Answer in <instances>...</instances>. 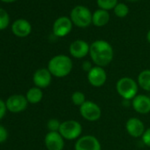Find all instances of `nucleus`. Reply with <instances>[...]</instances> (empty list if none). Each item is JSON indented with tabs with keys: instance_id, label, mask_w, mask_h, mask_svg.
I'll return each instance as SVG.
<instances>
[{
	"instance_id": "1",
	"label": "nucleus",
	"mask_w": 150,
	"mask_h": 150,
	"mask_svg": "<svg viewBox=\"0 0 150 150\" xmlns=\"http://www.w3.org/2000/svg\"><path fill=\"white\" fill-rule=\"evenodd\" d=\"M89 55L92 62L100 67L109 65L114 57L112 46L104 40H96L90 45Z\"/></svg>"
},
{
	"instance_id": "2",
	"label": "nucleus",
	"mask_w": 150,
	"mask_h": 150,
	"mask_svg": "<svg viewBox=\"0 0 150 150\" xmlns=\"http://www.w3.org/2000/svg\"><path fill=\"white\" fill-rule=\"evenodd\" d=\"M72 61L66 55H57L48 63V70L51 75L57 78L66 77L72 70Z\"/></svg>"
},
{
	"instance_id": "3",
	"label": "nucleus",
	"mask_w": 150,
	"mask_h": 150,
	"mask_svg": "<svg viewBox=\"0 0 150 150\" xmlns=\"http://www.w3.org/2000/svg\"><path fill=\"white\" fill-rule=\"evenodd\" d=\"M139 85L131 77H122L116 83L117 94L125 100H132L138 95Z\"/></svg>"
},
{
	"instance_id": "4",
	"label": "nucleus",
	"mask_w": 150,
	"mask_h": 150,
	"mask_svg": "<svg viewBox=\"0 0 150 150\" xmlns=\"http://www.w3.org/2000/svg\"><path fill=\"white\" fill-rule=\"evenodd\" d=\"M93 15L88 8L83 6H78L74 7L70 15V19L75 26L78 28H88L92 23Z\"/></svg>"
},
{
	"instance_id": "5",
	"label": "nucleus",
	"mask_w": 150,
	"mask_h": 150,
	"mask_svg": "<svg viewBox=\"0 0 150 150\" xmlns=\"http://www.w3.org/2000/svg\"><path fill=\"white\" fill-rule=\"evenodd\" d=\"M58 132L64 139L73 140L78 139L82 133V126L76 120L70 119L61 123Z\"/></svg>"
},
{
	"instance_id": "6",
	"label": "nucleus",
	"mask_w": 150,
	"mask_h": 150,
	"mask_svg": "<svg viewBox=\"0 0 150 150\" xmlns=\"http://www.w3.org/2000/svg\"><path fill=\"white\" fill-rule=\"evenodd\" d=\"M80 113L87 121L95 122L100 119L102 116V110L97 103L91 101H86L80 107Z\"/></svg>"
},
{
	"instance_id": "7",
	"label": "nucleus",
	"mask_w": 150,
	"mask_h": 150,
	"mask_svg": "<svg viewBox=\"0 0 150 150\" xmlns=\"http://www.w3.org/2000/svg\"><path fill=\"white\" fill-rule=\"evenodd\" d=\"M75 150H102V146L98 139L93 135L81 136L74 145Z\"/></svg>"
},
{
	"instance_id": "8",
	"label": "nucleus",
	"mask_w": 150,
	"mask_h": 150,
	"mask_svg": "<svg viewBox=\"0 0 150 150\" xmlns=\"http://www.w3.org/2000/svg\"><path fill=\"white\" fill-rule=\"evenodd\" d=\"M87 74L89 84L94 88H101L107 81V73L103 67L95 65Z\"/></svg>"
},
{
	"instance_id": "9",
	"label": "nucleus",
	"mask_w": 150,
	"mask_h": 150,
	"mask_svg": "<svg viewBox=\"0 0 150 150\" xmlns=\"http://www.w3.org/2000/svg\"><path fill=\"white\" fill-rule=\"evenodd\" d=\"M28 100L22 95H13L8 97L6 102V109L10 112L19 113L25 110L28 107Z\"/></svg>"
},
{
	"instance_id": "10",
	"label": "nucleus",
	"mask_w": 150,
	"mask_h": 150,
	"mask_svg": "<svg viewBox=\"0 0 150 150\" xmlns=\"http://www.w3.org/2000/svg\"><path fill=\"white\" fill-rule=\"evenodd\" d=\"M52 81V75L48 68H40L33 75V82L35 87L42 89L48 88Z\"/></svg>"
},
{
	"instance_id": "11",
	"label": "nucleus",
	"mask_w": 150,
	"mask_h": 150,
	"mask_svg": "<svg viewBox=\"0 0 150 150\" xmlns=\"http://www.w3.org/2000/svg\"><path fill=\"white\" fill-rule=\"evenodd\" d=\"M72 29V22L70 18L63 16L56 20L53 24V33L57 37L66 36Z\"/></svg>"
},
{
	"instance_id": "12",
	"label": "nucleus",
	"mask_w": 150,
	"mask_h": 150,
	"mask_svg": "<svg viewBox=\"0 0 150 150\" xmlns=\"http://www.w3.org/2000/svg\"><path fill=\"white\" fill-rule=\"evenodd\" d=\"M44 143L48 150H63L64 147V139L58 132H49L44 138Z\"/></svg>"
},
{
	"instance_id": "13",
	"label": "nucleus",
	"mask_w": 150,
	"mask_h": 150,
	"mask_svg": "<svg viewBox=\"0 0 150 150\" xmlns=\"http://www.w3.org/2000/svg\"><path fill=\"white\" fill-rule=\"evenodd\" d=\"M90 45L83 40H76L71 43L69 47V52L74 58L81 59L89 54Z\"/></svg>"
},
{
	"instance_id": "14",
	"label": "nucleus",
	"mask_w": 150,
	"mask_h": 150,
	"mask_svg": "<svg viewBox=\"0 0 150 150\" xmlns=\"http://www.w3.org/2000/svg\"><path fill=\"white\" fill-rule=\"evenodd\" d=\"M125 129L132 138H139L142 137L145 132V125L139 118L131 117L125 123Z\"/></svg>"
},
{
	"instance_id": "15",
	"label": "nucleus",
	"mask_w": 150,
	"mask_h": 150,
	"mask_svg": "<svg viewBox=\"0 0 150 150\" xmlns=\"http://www.w3.org/2000/svg\"><path fill=\"white\" fill-rule=\"evenodd\" d=\"M133 110L140 114H147L150 112V97L146 95H137L132 100Z\"/></svg>"
},
{
	"instance_id": "16",
	"label": "nucleus",
	"mask_w": 150,
	"mask_h": 150,
	"mask_svg": "<svg viewBox=\"0 0 150 150\" xmlns=\"http://www.w3.org/2000/svg\"><path fill=\"white\" fill-rule=\"evenodd\" d=\"M31 30H32V27L30 23L24 19H19L15 21L12 26L13 33L18 37H26L29 35Z\"/></svg>"
},
{
	"instance_id": "17",
	"label": "nucleus",
	"mask_w": 150,
	"mask_h": 150,
	"mask_svg": "<svg viewBox=\"0 0 150 150\" xmlns=\"http://www.w3.org/2000/svg\"><path fill=\"white\" fill-rule=\"evenodd\" d=\"M110 21V14L107 11L98 9L93 13L92 22L96 27H103Z\"/></svg>"
},
{
	"instance_id": "18",
	"label": "nucleus",
	"mask_w": 150,
	"mask_h": 150,
	"mask_svg": "<svg viewBox=\"0 0 150 150\" xmlns=\"http://www.w3.org/2000/svg\"><path fill=\"white\" fill-rule=\"evenodd\" d=\"M137 83L143 90L150 92V69L143 70L139 73Z\"/></svg>"
},
{
	"instance_id": "19",
	"label": "nucleus",
	"mask_w": 150,
	"mask_h": 150,
	"mask_svg": "<svg viewBox=\"0 0 150 150\" xmlns=\"http://www.w3.org/2000/svg\"><path fill=\"white\" fill-rule=\"evenodd\" d=\"M42 97H43V93L42 89L37 87H33L29 88L26 94V98L28 102L32 104H36L40 103L42 100Z\"/></svg>"
},
{
	"instance_id": "20",
	"label": "nucleus",
	"mask_w": 150,
	"mask_h": 150,
	"mask_svg": "<svg viewBox=\"0 0 150 150\" xmlns=\"http://www.w3.org/2000/svg\"><path fill=\"white\" fill-rule=\"evenodd\" d=\"M71 102H72V103L74 105L78 106L79 108L87 101L86 100V96L81 91H75V92H73L71 96Z\"/></svg>"
},
{
	"instance_id": "21",
	"label": "nucleus",
	"mask_w": 150,
	"mask_h": 150,
	"mask_svg": "<svg viewBox=\"0 0 150 150\" xmlns=\"http://www.w3.org/2000/svg\"><path fill=\"white\" fill-rule=\"evenodd\" d=\"M117 5V0H97V6L100 9L108 11L114 9Z\"/></svg>"
},
{
	"instance_id": "22",
	"label": "nucleus",
	"mask_w": 150,
	"mask_h": 150,
	"mask_svg": "<svg viewBox=\"0 0 150 150\" xmlns=\"http://www.w3.org/2000/svg\"><path fill=\"white\" fill-rule=\"evenodd\" d=\"M114 13L115 14L119 17V18H124L125 17L128 13H129V8L126 5L123 4V3H119L116 6V7L114 8Z\"/></svg>"
},
{
	"instance_id": "23",
	"label": "nucleus",
	"mask_w": 150,
	"mask_h": 150,
	"mask_svg": "<svg viewBox=\"0 0 150 150\" xmlns=\"http://www.w3.org/2000/svg\"><path fill=\"white\" fill-rule=\"evenodd\" d=\"M10 18L7 12L2 8H0V30L6 28L9 25Z\"/></svg>"
},
{
	"instance_id": "24",
	"label": "nucleus",
	"mask_w": 150,
	"mask_h": 150,
	"mask_svg": "<svg viewBox=\"0 0 150 150\" xmlns=\"http://www.w3.org/2000/svg\"><path fill=\"white\" fill-rule=\"evenodd\" d=\"M60 125L61 123L57 118H51L47 123V127L49 129V132H58Z\"/></svg>"
},
{
	"instance_id": "25",
	"label": "nucleus",
	"mask_w": 150,
	"mask_h": 150,
	"mask_svg": "<svg viewBox=\"0 0 150 150\" xmlns=\"http://www.w3.org/2000/svg\"><path fill=\"white\" fill-rule=\"evenodd\" d=\"M141 139H142V142L146 146H147L150 147V127L147 128L146 130H145V132H144Z\"/></svg>"
},
{
	"instance_id": "26",
	"label": "nucleus",
	"mask_w": 150,
	"mask_h": 150,
	"mask_svg": "<svg viewBox=\"0 0 150 150\" xmlns=\"http://www.w3.org/2000/svg\"><path fill=\"white\" fill-rule=\"evenodd\" d=\"M8 138V132L7 130L3 126L0 125V144L5 142Z\"/></svg>"
},
{
	"instance_id": "27",
	"label": "nucleus",
	"mask_w": 150,
	"mask_h": 150,
	"mask_svg": "<svg viewBox=\"0 0 150 150\" xmlns=\"http://www.w3.org/2000/svg\"><path fill=\"white\" fill-rule=\"evenodd\" d=\"M6 110H7V109H6V103L3 100L0 99V120H1L5 117V115L6 113Z\"/></svg>"
},
{
	"instance_id": "28",
	"label": "nucleus",
	"mask_w": 150,
	"mask_h": 150,
	"mask_svg": "<svg viewBox=\"0 0 150 150\" xmlns=\"http://www.w3.org/2000/svg\"><path fill=\"white\" fill-rule=\"evenodd\" d=\"M93 64H92V62H90V61H84L83 63H82V70L85 71V72H88V71H90V70L94 67L93 65H92Z\"/></svg>"
},
{
	"instance_id": "29",
	"label": "nucleus",
	"mask_w": 150,
	"mask_h": 150,
	"mask_svg": "<svg viewBox=\"0 0 150 150\" xmlns=\"http://www.w3.org/2000/svg\"><path fill=\"white\" fill-rule=\"evenodd\" d=\"M146 40H147V42L150 43V30L147 32V34H146Z\"/></svg>"
},
{
	"instance_id": "30",
	"label": "nucleus",
	"mask_w": 150,
	"mask_h": 150,
	"mask_svg": "<svg viewBox=\"0 0 150 150\" xmlns=\"http://www.w3.org/2000/svg\"><path fill=\"white\" fill-rule=\"evenodd\" d=\"M3 2H6V3H12V2H14L15 0H1Z\"/></svg>"
},
{
	"instance_id": "31",
	"label": "nucleus",
	"mask_w": 150,
	"mask_h": 150,
	"mask_svg": "<svg viewBox=\"0 0 150 150\" xmlns=\"http://www.w3.org/2000/svg\"><path fill=\"white\" fill-rule=\"evenodd\" d=\"M129 1H137V0H129Z\"/></svg>"
}]
</instances>
